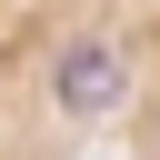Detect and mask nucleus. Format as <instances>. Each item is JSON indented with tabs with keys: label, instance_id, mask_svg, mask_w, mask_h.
Masks as SVG:
<instances>
[{
	"label": "nucleus",
	"instance_id": "1",
	"mask_svg": "<svg viewBox=\"0 0 160 160\" xmlns=\"http://www.w3.org/2000/svg\"><path fill=\"white\" fill-rule=\"evenodd\" d=\"M90 140L110 160H160V0H80Z\"/></svg>",
	"mask_w": 160,
	"mask_h": 160
},
{
	"label": "nucleus",
	"instance_id": "2",
	"mask_svg": "<svg viewBox=\"0 0 160 160\" xmlns=\"http://www.w3.org/2000/svg\"><path fill=\"white\" fill-rule=\"evenodd\" d=\"M0 160H20V150H10V140H0Z\"/></svg>",
	"mask_w": 160,
	"mask_h": 160
}]
</instances>
